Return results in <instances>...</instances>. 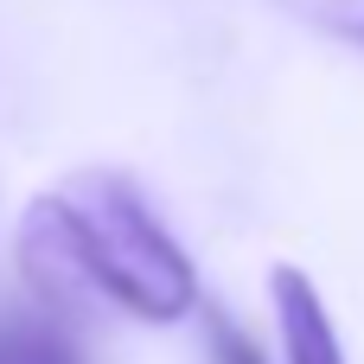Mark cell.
Here are the masks:
<instances>
[{
	"instance_id": "obj_5",
	"label": "cell",
	"mask_w": 364,
	"mask_h": 364,
	"mask_svg": "<svg viewBox=\"0 0 364 364\" xmlns=\"http://www.w3.org/2000/svg\"><path fill=\"white\" fill-rule=\"evenodd\" d=\"M205 326H211V358H218V364H269V358H262V346H256L230 314L205 307Z\"/></svg>"
},
{
	"instance_id": "obj_1",
	"label": "cell",
	"mask_w": 364,
	"mask_h": 364,
	"mask_svg": "<svg viewBox=\"0 0 364 364\" xmlns=\"http://www.w3.org/2000/svg\"><path fill=\"white\" fill-rule=\"evenodd\" d=\"M64 250L90 288V301L122 307L128 320L173 326L198 314V269L154 218L147 192L115 166H83L51 192Z\"/></svg>"
},
{
	"instance_id": "obj_2",
	"label": "cell",
	"mask_w": 364,
	"mask_h": 364,
	"mask_svg": "<svg viewBox=\"0 0 364 364\" xmlns=\"http://www.w3.org/2000/svg\"><path fill=\"white\" fill-rule=\"evenodd\" d=\"M269 307H275V326H282V358L288 364H346V346H339V326L314 288L307 269L294 262H275L269 269Z\"/></svg>"
},
{
	"instance_id": "obj_4",
	"label": "cell",
	"mask_w": 364,
	"mask_h": 364,
	"mask_svg": "<svg viewBox=\"0 0 364 364\" xmlns=\"http://www.w3.org/2000/svg\"><path fill=\"white\" fill-rule=\"evenodd\" d=\"M275 6H288L314 32H333L346 45H364V0H275Z\"/></svg>"
},
{
	"instance_id": "obj_3",
	"label": "cell",
	"mask_w": 364,
	"mask_h": 364,
	"mask_svg": "<svg viewBox=\"0 0 364 364\" xmlns=\"http://www.w3.org/2000/svg\"><path fill=\"white\" fill-rule=\"evenodd\" d=\"M0 364H83L77 339L64 333L58 314H38V320H6L0 326Z\"/></svg>"
}]
</instances>
